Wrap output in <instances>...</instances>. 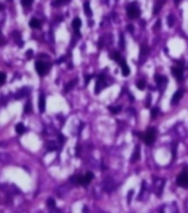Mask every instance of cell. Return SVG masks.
Here are the masks:
<instances>
[{"instance_id":"obj_25","label":"cell","mask_w":188,"mask_h":213,"mask_svg":"<svg viewBox=\"0 0 188 213\" xmlns=\"http://www.w3.org/2000/svg\"><path fill=\"white\" fill-rule=\"evenodd\" d=\"M108 109L112 113V114H119L121 112V106H109Z\"/></svg>"},{"instance_id":"obj_39","label":"cell","mask_w":188,"mask_h":213,"mask_svg":"<svg viewBox=\"0 0 188 213\" xmlns=\"http://www.w3.org/2000/svg\"><path fill=\"white\" fill-rule=\"evenodd\" d=\"M132 193H133V191L131 190L130 192H129V195H128V202H129V203L131 202V197H132Z\"/></svg>"},{"instance_id":"obj_35","label":"cell","mask_w":188,"mask_h":213,"mask_svg":"<svg viewBox=\"0 0 188 213\" xmlns=\"http://www.w3.org/2000/svg\"><path fill=\"white\" fill-rule=\"evenodd\" d=\"M120 45H121V49H124V38H123V34L120 35Z\"/></svg>"},{"instance_id":"obj_30","label":"cell","mask_w":188,"mask_h":213,"mask_svg":"<svg viewBox=\"0 0 188 213\" xmlns=\"http://www.w3.org/2000/svg\"><path fill=\"white\" fill-rule=\"evenodd\" d=\"M76 82H77V80H73V81H70L68 83V84H67V85H66V87H65V92H68L69 89H72L74 87V86H75V84H76Z\"/></svg>"},{"instance_id":"obj_40","label":"cell","mask_w":188,"mask_h":213,"mask_svg":"<svg viewBox=\"0 0 188 213\" xmlns=\"http://www.w3.org/2000/svg\"><path fill=\"white\" fill-rule=\"evenodd\" d=\"M128 30H129V32L132 33V32H133V26H132V24H129V26H128Z\"/></svg>"},{"instance_id":"obj_23","label":"cell","mask_w":188,"mask_h":213,"mask_svg":"<svg viewBox=\"0 0 188 213\" xmlns=\"http://www.w3.org/2000/svg\"><path fill=\"white\" fill-rule=\"evenodd\" d=\"M46 147H47V149L50 151L56 150V149H57V145H56L55 141H49V143H46Z\"/></svg>"},{"instance_id":"obj_6","label":"cell","mask_w":188,"mask_h":213,"mask_svg":"<svg viewBox=\"0 0 188 213\" xmlns=\"http://www.w3.org/2000/svg\"><path fill=\"white\" fill-rule=\"evenodd\" d=\"M108 86V83H106V76L105 75H100L99 78H98V81L96 83V86H95V92L96 94H99L105 87H107Z\"/></svg>"},{"instance_id":"obj_42","label":"cell","mask_w":188,"mask_h":213,"mask_svg":"<svg viewBox=\"0 0 188 213\" xmlns=\"http://www.w3.org/2000/svg\"><path fill=\"white\" fill-rule=\"evenodd\" d=\"M160 23H161V22H160V20H158V22H156V26H155V29H158V28H160Z\"/></svg>"},{"instance_id":"obj_10","label":"cell","mask_w":188,"mask_h":213,"mask_svg":"<svg viewBox=\"0 0 188 213\" xmlns=\"http://www.w3.org/2000/svg\"><path fill=\"white\" fill-rule=\"evenodd\" d=\"M161 213H177V208H176V205H175V203L164 205L161 210Z\"/></svg>"},{"instance_id":"obj_29","label":"cell","mask_w":188,"mask_h":213,"mask_svg":"<svg viewBox=\"0 0 188 213\" xmlns=\"http://www.w3.org/2000/svg\"><path fill=\"white\" fill-rule=\"evenodd\" d=\"M147 53H149V49H147V47H146V45H142V47H141V52H140V58H142L143 54H144V56H146Z\"/></svg>"},{"instance_id":"obj_36","label":"cell","mask_w":188,"mask_h":213,"mask_svg":"<svg viewBox=\"0 0 188 213\" xmlns=\"http://www.w3.org/2000/svg\"><path fill=\"white\" fill-rule=\"evenodd\" d=\"M69 0H55V4H67Z\"/></svg>"},{"instance_id":"obj_27","label":"cell","mask_w":188,"mask_h":213,"mask_svg":"<svg viewBox=\"0 0 188 213\" xmlns=\"http://www.w3.org/2000/svg\"><path fill=\"white\" fill-rule=\"evenodd\" d=\"M174 23H175V17H174V15H168V17H167V24H168V27H173Z\"/></svg>"},{"instance_id":"obj_1","label":"cell","mask_w":188,"mask_h":213,"mask_svg":"<svg viewBox=\"0 0 188 213\" xmlns=\"http://www.w3.org/2000/svg\"><path fill=\"white\" fill-rule=\"evenodd\" d=\"M134 135H138L146 145H152L156 139V129L153 127L149 128L145 132H133Z\"/></svg>"},{"instance_id":"obj_38","label":"cell","mask_w":188,"mask_h":213,"mask_svg":"<svg viewBox=\"0 0 188 213\" xmlns=\"http://www.w3.org/2000/svg\"><path fill=\"white\" fill-rule=\"evenodd\" d=\"M49 213H62V212H61V210H58V209H56V208H54V209L51 210Z\"/></svg>"},{"instance_id":"obj_12","label":"cell","mask_w":188,"mask_h":213,"mask_svg":"<svg viewBox=\"0 0 188 213\" xmlns=\"http://www.w3.org/2000/svg\"><path fill=\"white\" fill-rule=\"evenodd\" d=\"M45 95L43 93L40 94V96H38V109H40V113H44L45 111Z\"/></svg>"},{"instance_id":"obj_28","label":"cell","mask_w":188,"mask_h":213,"mask_svg":"<svg viewBox=\"0 0 188 213\" xmlns=\"http://www.w3.org/2000/svg\"><path fill=\"white\" fill-rule=\"evenodd\" d=\"M158 113H160V109H158V107H153V108L151 109V117H152V119H155V118H156Z\"/></svg>"},{"instance_id":"obj_32","label":"cell","mask_w":188,"mask_h":213,"mask_svg":"<svg viewBox=\"0 0 188 213\" xmlns=\"http://www.w3.org/2000/svg\"><path fill=\"white\" fill-rule=\"evenodd\" d=\"M31 112H32V105H31L30 102H28L25 106H24V113L25 114H30Z\"/></svg>"},{"instance_id":"obj_15","label":"cell","mask_w":188,"mask_h":213,"mask_svg":"<svg viewBox=\"0 0 188 213\" xmlns=\"http://www.w3.org/2000/svg\"><path fill=\"white\" fill-rule=\"evenodd\" d=\"M11 156L7 152H0V163H9L11 162Z\"/></svg>"},{"instance_id":"obj_9","label":"cell","mask_w":188,"mask_h":213,"mask_svg":"<svg viewBox=\"0 0 188 213\" xmlns=\"http://www.w3.org/2000/svg\"><path fill=\"white\" fill-rule=\"evenodd\" d=\"M183 95H184V92H183V89H178V91H176L175 93H174L173 95V98H172V105H177L178 103H179V101L181 100V97H183Z\"/></svg>"},{"instance_id":"obj_41","label":"cell","mask_w":188,"mask_h":213,"mask_svg":"<svg viewBox=\"0 0 188 213\" xmlns=\"http://www.w3.org/2000/svg\"><path fill=\"white\" fill-rule=\"evenodd\" d=\"M150 101H151V95H147V100H146V106L150 105Z\"/></svg>"},{"instance_id":"obj_16","label":"cell","mask_w":188,"mask_h":213,"mask_svg":"<svg viewBox=\"0 0 188 213\" xmlns=\"http://www.w3.org/2000/svg\"><path fill=\"white\" fill-rule=\"evenodd\" d=\"M155 82H156V84H158L160 87H162V84L164 86H166V83H167V78L165 76H163V75H155Z\"/></svg>"},{"instance_id":"obj_22","label":"cell","mask_w":188,"mask_h":213,"mask_svg":"<svg viewBox=\"0 0 188 213\" xmlns=\"http://www.w3.org/2000/svg\"><path fill=\"white\" fill-rule=\"evenodd\" d=\"M15 132H18V134H23V132H25V127H24V125L22 124V123H19V124H17V126H15Z\"/></svg>"},{"instance_id":"obj_14","label":"cell","mask_w":188,"mask_h":213,"mask_svg":"<svg viewBox=\"0 0 188 213\" xmlns=\"http://www.w3.org/2000/svg\"><path fill=\"white\" fill-rule=\"evenodd\" d=\"M141 151H140V146H136V147L134 148V150H133V154H132V156H131V162H135V161H138V160H140V157H141Z\"/></svg>"},{"instance_id":"obj_4","label":"cell","mask_w":188,"mask_h":213,"mask_svg":"<svg viewBox=\"0 0 188 213\" xmlns=\"http://www.w3.org/2000/svg\"><path fill=\"white\" fill-rule=\"evenodd\" d=\"M51 65L49 63L44 62V61H36L35 62V70L38 73V75H45L49 71H50Z\"/></svg>"},{"instance_id":"obj_44","label":"cell","mask_w":188,"mask_h":213,"mask_svg":"<svg viewBox=\"0 0 188 213\" xmlns=\"http://www.w3.org/2000/svg\"><path fill=\"white\" fill-rule=\"evenodd\" d=\"M84 213H88V209H87L86 206H85V208H84Z\"/></svg>"},{"instance_id":"obj_17","label":"cell","mask_w":188,"mask_h":213,"mask_svg":"<svg viewBox=\"0 0 188 213\" xmlns=\"http://www.w3.org/2000/svg\"><path fill=\"white\" fill-rule=\"evenodd\" d=\"M104 189H105V191H107V192H111L112 190L115 189V184H113L112 180L107 179V180L104 182Z\"/></svg>"},{"instance_id":"obj_21","label":"cell","mask_w":188,"mask_h":213,"mask_svg":"<svg viewBox=\"0 0 188 213\" xmlns=\"http://www.w3.org/2000/svg\"><path fill=\"white\" fill-rule=\"evenodd\" d=\"M84 10H85V13H86V16H87V17H91V16H92L91 8H90V4H89L88 1H85V4H84Z\"/></svg>"},{"instance_id":"obj_33","label":"cell","mask_w":188,"mask_h":213,"mask_svg":"<svg viewBox=\"0 0 188 213\" xmlns=\"http://www.w3.org/2000/svg\"><path fill=\"white\" fill-rule=\"evenodd\" d=\"M21 4H22L24 7H30L31 4H33V0H21Z\"/></svg>"},{"instance_id":"obj_5","label":"cell","mask_w":188,"mask_h":213,"mask_svg":"<svg viewBox=\"0 0 188 213\" xmlns=\"http://www.w3.org/2000/svg\"><path fill=\"white\" fill-rule=\"evenodd\" d=\"M176 183L181 188H188V172H181L176 178Z\"/></svg>"},{"instance_id":"obj_18","label":"cell","mask_w":188,"mask_h":213,"mask_svg":"<svg viewBox=\"0 0 188 213\" xmlns=\"http://www.w3.org/2000/svg\"><path fill=\"white\" fill-rule=\"evenodd\" d=\"M30 89H28V87H23V89H21L19 91V92H17V94H15V97L17 98H22V97L27 96V95H29V92Z\"/></svg>"},{"instance_id":"obj_19","label":"cell","mask_w":188,"mask_h":213,"mask_svg":"<svg viewBox=\"0 0 188 213\" xmlns=\"http://www.w3.org/2000/svg\"><path fill=\"white\" fill-rule=\"evenodd\" d=\"M29 24H30V27L32 29H40L41 28V22L38 19H35V18H32L30 20V23Z\"/></svg>"},{"instance_id":"obj_2","label":"cell","mask_w":188,"mask_h":213,"mask_svg":"<svg viewBox=\"0 0 188 213\" xmlns=\"http://www.w3.org/2000/svg\"><path fill=\"white\" fill-rule=\"evenodd\" d=\"M92 179H94V173L92 172H87L85 176H73V177H70L69 181L72 183H76V184L87 186L91 182Z\"/></svg>"},{"instance_id":"obj_43","label":"cell","mask_w":188,"mask_h":213,"mask_svg":"<svg viewBox=\"0 0 188 213\" xmlns=\"http://www.w3.org/2000/svg\"><path fill=\"white\" fill-rule=\"evenodd\" d=\"M174 1H175V4H181L183 0H174Z\"/></svg>"},{"instance_id":"obj_11","label":"cell","mask_w":188,"mask_h":213,"mask_svg":"<svg viewBox=\"0 0 188 213\" xmlns=\"http://www.w3.org/2000/svg\"><path fill=\"white\" fill-rule=\"evenodd\" d=\"M72 27H73V29L75 30V33H76V34L81 35L79 29H81V20L79 19V18H75V19L72 21Z\"/></svg>"},{"instance_id":"obj_34","label":"cell","mask_w":188,"mask_h":213,"mask_svg":"<svg viewBox=\"0 0 188 213\" xmlns=\"http://www.w3.org/2000/svg\"><path fill=\"white\" fill-rule=\"evenodd\" d=\"M6 78H7L6 74H4V72H0V85H2L4 82H6Z\"/></svg>"},{"instance_id":"obj_3","label":"cell","mask_w":188,"mask_h":213,"mask_svg":"<svg viewBox=\"0 0 188 213\" xmlns=\"http://www.w3.org/2000/svg\"><path fill=\"white\" fill-rule=\"evenodd\" d=\"M127 13L130 19H138L140 15H141V10L139 8L138 4L136 2H132V4H129L127 9Z\"/></svg>"},{"instance_id":"obj_24","label":"cell","mask_w":188,"mask_h":213,"mask_svg":"<svg viewBox=\"0 0 188 213\" xmlns=\"http://www.w3.org/2000/svg\"><path fill=\"white\" fill-rule=\"evenodd\" d=\"M67 191H68V190L66 189V186L60 187V188H58V191H57L58 197H64V195H65V194L67 193Z\"/></svg>"},{"instance_id":"obj_26","label":"cell","mask_w":188,"mask_h":213,"mask_svg":"<svg viewBox=\"0 0 188 213\" xmlns=\"http://www.w3.org/2000/svg\"><path fill=\"white\" fill-rule=\"evenodd\" d=\"M46 205H47V208H50V209H54V208H55V200H54L53 198H49L47 201H46Z\"/></svg>"},{"instance_id":"obj_20","label":"cell","mask_w":188,"mask_h":213,"mask_svg":"<svg viewBox=\"0 0 188 213\" xmlns=\"http://www.w3.org/2000/svg\"><path fill=\"white\" fill-rule=\"evenodd\" d=\"M110 58H111L113 61H115V62H118V63H120L123 60V58L121 56V54H120L118 51L112 52V54H111V56H110Z\"/></svg>"},{"instance_id":"obj_31","label":"cell","mask_w":188,"mask_h":213,"mask_svg":"<svg viewBox=\"0 0 188 213\" xmlns=\"http://www.w3.org/2000/svg\"><path fill=\"white\" fill-rule=\"evenodd\" d=\"M146 86V83L145 81H143V80H141V81H139L138 83H136V87H138L139 89H141V91H143V89H145Z\"/></svg>"},{"instance_id":"obj_37","label":"cell","mask_w":188,"mask_h":213,"mask_svg":"<svg viewBox=\"0 0 188 213\" xmlns=\"http://www.w3.org/2000/svg\"><path fill=\"white\" fill-rule=\"evenodd\" d=\"M92 78V75H87V76H86V78H85V82H86V85H87V84H88L89 83V81H90V80H91Z\"/></svg>"},{"instance_id":"obj_7","label":"cell","mask_w":188,"mask_h":213,"mask_svg":"<svg viewBox=\"0 0 188 213\" xmlns=\"http://www.w3.org/2000/svg\"><path fill=\"white\" fill-rule=\"evenodd\" d=\"M172 72H173L174 78H176L177 81H181L183 80V78H184L183 67H181V66H173L172 67Z\"/></svg>"},{"instance_id":"obj_8","label":"cell","mask_w":188,"mask_h":213,"mask_svg":"<svg viewBox=\"0 0 188 213\" xmlns=\"http://www.w3.org/2000/svg\"><path fill=\"white\" fill-rule=\"evenodd\" d=\"M164 183H165V181H164V179H160V180H156L155 181V193L158 194V197L162 194V192H163V188H164Z\"/></svg>"},{"instance_id":"obj_13","label":"cell","mask_w":188,"mask_h":213,"mask_svg":"<svg viewBox=\"0 0 188 213\" xmlns=\"http://www.w3.org/2000/svg\"><path fill=\"white\" fill-rule=\"evenodd\" d=\"M120 65H121V71H122L123 76H129V75H130V67H129V65L127 64L124 59L120 62Z\"/></svg>"}]
</instances>
